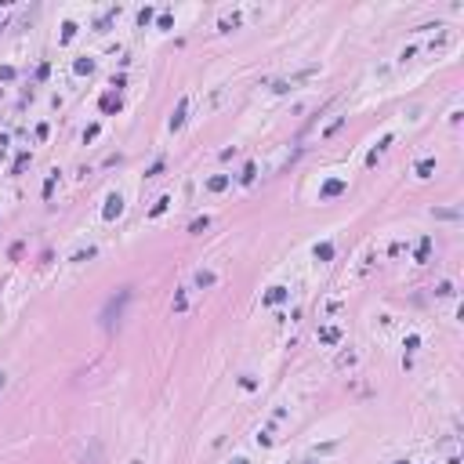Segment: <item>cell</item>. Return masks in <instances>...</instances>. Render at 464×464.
Wrapping results in <instances>:
<instances>
[{"label": "cell", "mask_w": 464, "mask_h": 464, "mask_svg": "<svg viewBox=\"0 0 464 464\" xmlns=\"http://www.w3.org/2000/svg\"><path fill=\"white\" fill-rule=\"evenodd\" d=\"M432 171H435V160H421L417 163V174H421V178H428Z\"/></svg>", "instance_id": "6"}, {"label": "cell", "mask_w": 464, "mask_h": 464, "mask_svg": "<svg viewBox=\"0 0 464 464\" xmlns=\"http://www.w3.org/2000/svg\"><path fill=\"white\" fill-rule=\"evenodd\" d=\"M428 247H432V239H421V247H417V258H421V261L428 258Z\"/></svg>", "instance_id": "11"}, {"label": "cell", "mask_w": 464, "mask_h": 464, "mask_svg": "<svg viewBox=\"0 0 464 464\" xmlns=\"http://www.w3.org/2000/svg\"><path fill=\"white\" fill-rule=\"evenodd\" d=\"M185 109H189V98L178 102V109H174V116H171V131H178V127L185 124Z\"/></svg>", "instance_id": "2"}, {"label": "cell", "mask_w": 464, "mask_h": 464, "mask_svg": "<svg viewBox=\"0 0 464 464\" xmlns=\"http://www.w3.org/2000/svg\"><path fill=\"white\" fill-rule=\"evenodd\" d=\"M435 294H439V298H450V294H453V286H450V283H439V290H435Z\"/></svg>", "instance_id": "13"}, {"label": "cell", "mask_w": 464, "mask_h": 464, "mask_svg": "<svg viewBox=\"0 0 464 464\" xmlns=\"http://www.w3.org/2000/svg\"><path fill=\"white\" fill-rule=\"evenodd\" d=\"M207 185H210V189H214V192H221V189H225V185H229V178H221V174H218V178H210Z\"/></svg>", "instance_id": "10"}, {"label": "cell", "mask_w": 464, "mask_h": 464, "mask_svg": "<svg viewBox=\"0 0 464 464\" xmlns=\"http://www.w3.org/2000/svg\"><path fill=\"white\" fill-rule=\"evenodd\" d=\"M196 286H214V272H196Z\"/></svg>", "instance_id": "7"}, {"label": "cell", "mask_w": 464, "mask_h": 464, "mask_svg": "<svg viewBox=\"0 0 464 464\" xmlns=\"http://www.w3.org/2000/svg\"><path fill=\"white\" fill-rule=\"evenodd\" d=\"M283 298H286V290H283V286H272V290L265 294V305H280Z\"/></svg>", "instance_id": "5"}, {"label": "cell", "mask_w": 464, "mask_h": 464, "mask_svg": "<svg viewBox=\"0 0 464 464\" xmlns=\"http://www.w3.org/2000/svg\"><path fill=\"white\" fill-rule=\"evenodd\" d=\"M239 178H243V181H254V163H247V167H243V174H239Z\"/></svg>", "instance_id": "12"}, {"label": "cell", "mask_w": 464, "mask_h": 464, "mask_svg": "<svg viewBox=\"0 0 464 464\" xmlns=\"http://www.w3.org/2000/svg\"><path fill=\"white\" fill-rule=\"evenodd\" d=\"M337 192H345V181H341V178H334V181L323 185V196H337Z\"/></svg>", "instance_id": "4"}, {"label": "cell", "mask_w": 464, "mask_h": 464, "mask_svg": "<svg viewBox=\"0 0 464 464\" xmlns=\"http://www.w3.org/2000/svg\"><path fill=\"white\" fill-rule=\"evenodd\" d=\"M120 210H124V200H120V196H109V207H105V218H109V221H113V218L120 214Z\"/></svg>", "instance_id": "3"}, {"label": "cell", "mask_w": 464, "mask_h": 464, "mask_svg": "<svg viewBox=\"0 0 464 464\" xmlns=\"http://www.w3.org/2000/svg\"><path fill=\"white\" fill-rule=\"evenodd\" d=\"M395 464H406V461H395Z\"/></svg>", "instance_id": "15"}, {"label": "cell", "mask_w": 464, "mask_h": 464, "mask_svg": "<svg viewBox=\"0 0 464 464\" xmlns=\"http://www.w3.org/2000/svg\"><path fill=\"white\" fill-rule=\"evenodd\" d=\"M232 464H250V461H243V457H236V461H232Z\"/></svg>", "instance_id": "14"}, {"label": "cell", "mask_w": 464, "mask_h": 464, "mask_svg": "<svg viewBox=\"0 0 464 464\" xmlns=\"http://www.w3.org/2000/svg\"><path fill=\"white\" fill-rule=\"evenodd\" d=\"M315 258H323V261L334 258V247H330V243H319V247H315Z\"/></svg>", "instance_id": "9"}, {"label": "cell", "mask_w": 464, "mask_h": 464, "mask_svg": "<svg viewBox=\"0 0 464 464\" xmlns=\"http://www.w3.org/2000/svg\"><path fill=\"white\" fill-rule=\"evenodd\" d=\"M127 301H131V290H120L116 298H109L105 312H102V327H116L120 315H124V305H127Z\"/></svg>", "instance_id": "1"}, {"label": "cell", "mask_w": 464, "mask_h": 464, "mask_svg": "<svg viewBox=\"0 0 464 464\" xmlns=\"http://www.w3.org/2000/svg\"><path fill=\"white\" fill-rule=\"evenodd\" d=\"M319 337H323V341H327V345H334V341H337V337H341V334H337V327H327V330H323V334H319Z\"/></svg>", "instance_id": "8"}]
</instances>
